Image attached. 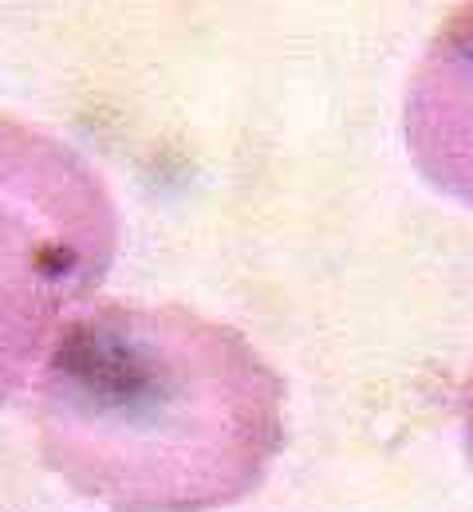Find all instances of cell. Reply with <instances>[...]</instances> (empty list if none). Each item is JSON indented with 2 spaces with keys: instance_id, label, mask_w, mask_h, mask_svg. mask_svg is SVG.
<instances>
[{
  "instance_id": "6da1fadb",
  "label": "cell",
  "mask_w": 473,
  "mask_h": 512,
  "mask_svg": "<svg viewBox=\"0 0 473 512\" xmlns=\"http://www.w3.org/2000/svg\"><path fill=\"white\" fill-rule=\"evenodd\" d=\"M52 473L107 512L245 501L284 449V379L229 323L182 304H91L32 386Z\"/></svg>"
},
{
  "instance_id": "7a4b0ae2",
  "label": "cell",
  "mask_w": 473,
  "mask_h": 512,
  "mask_svg": "<svg viewBox=\"0 0 473 512\" xmlns=\"http://www.w3.org/2000/svg\"><path fill=\"white\" fill-rule=\"evenodd\" d=\"M119 253V209L68 138L0 115V406L91 308Z\"/></svg>"
},
{
  "instance_id": "3957f363",
  "label": "cell",
  "mask_w": 473,
  "mask_h": 512,
  "mask_svg": "<svg viewBox=\"0 0 473 512\" xmlns=\"http://www.w3.org/2000/svg\"><path fill=\"white\" fill-rule=\"evenodd\" d=\"M406 150L434 190L473 205V8L450 16L406 91Z\"/></svg>"
},
{
  "instance_id": "277c9868",
  "label": "cell",
  "mask_w": 473,
  "mask_h": 512,
  "mask_svg": "<svg viewBox=\"0 0 473 512\" xmlns=\"http://www.w3.org/2000/svg\"><path fill=\"white\" fill-rule=\"evenodd\" d=\"M462 442H466V457L473 465V371L462 386Z\"/></svg>"
}]
</instances>
